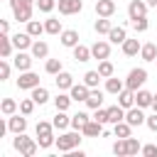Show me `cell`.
Returning a JSON list of instances; mask_svg holds the SVG:
<instances>
[{"mask_svg":"<svg viewBox=\"0 0 157 157\" xmlns=\"http://www.w3.org/2000/svg\"><path fill=\"white\" fill-rule=\"evenodd\" d=\"M71 103H74L71 93H59V96L54 98V108H56V110H69Z\"/></svg>","mask_w":157,"mask_h":157,"instance_id":"e575fe53","label":"cell"},{"mask_svg":"<svg viewBox=\"0 0 157 157\" xmlns=\"http://www.w3.org/2000/svg\"><path fill=\"white\" fill-rule=\"evenodd\" d=\"M81 135H83L81 130L64 132V135H59V137H56V142H54V145H56V150H59V152H71L74 147H78V145H81Z\"/></svg>","mask_w":157,"mask_h":157,"instance_id":"3957f363","label":"cell"},{"mask_svg":"<svg viewBox=\"0 0 157 157\" xmlns=\"http://www.w3.org/2000/svg\"><path fill=\"white\" fill-rule=\"evenodd\" d=\"M132 27H135V32H145L150 27V22H147V17H140V20H132Z\"/></svg>","mask_w":157,"mask_h":157,"instance_id":"c3c4849f","label":"cell"},{"mask_svg":"<svg viewBox=\"0 0 157 157\" xmlns=\"http://www.w3.org/2000/svg\"><path fill=\"white\" fill-rule=\"evenodd\" d=\"M120 47H123V54H125V56H137L140 49H142V44H140L137 39H125Z\"/></svg>","mask_w":157,"mask_h":157,"instance_id":"cb8c5ba5","label":"cell"},{"mask_svg":"<svg viewBox=\"0 0 157 157\" xmlns=\"http://www.w3.org/2000/svg\"><path fill=\"white\" fill-rule=\"evenodd\" d=\"M142 155L145 157H157V145H145L142 147Z\"/></svg>","mask_w":157,"mask_h":157,"instance_id":"816d5d0a","label":"cell"},{"mask_svg":"<svg viewBox=\"0 0 157 157\" xmlns=\"http://www.w3.org/2000/svg\"><path fill=\"white\" fill-rule=\"evenodd\" d=\"M140 59H142V61H155V59H157V47H155L152 42L142 44V49H140Z\"/></svg>","mask_w":157,"mask_h":157,"instance_id":"4dcf8cb0","label":"cell"},{"mask_svg":"<svg viewBox=\"0 0 157 157\" xmlns=\"http://www.w3.org/2000/svg\"><path fill=\"white\" fill-rule=\"evenodd\" d=\"M10 69H12L10 61L7 59H0V81H7L10 78Z\"/></svg>","mask_w":157,"mask_h":157,"instance_id":"f6af8a7d","label":"cell"},{"mask_svg":"<svg viewBox=\"0 0 157 157\" xmlns=\"http://www.w3.org/2000/svg\"><path fill=\"white\" fill-rule=\"evenodd\" d=\"M12 147H15L22 157H34V155H37V150H39V142H37V140H32V137H27L25 132H17V135H15V140H12Z\"/></svg>","mask_w":157,"mask_h":157,"instance_id":"7a4b0ae2","label":"cell"},{"mask_svg":"<svg viewBox=\"0 0 157 157\" xmlns=\"http://www.w3.org/2000/svg\"><path fill=\"white\" fill-rule=\"evenodd\" d=\"M56 7V0H37V10L39 12H52Z\"/></svg>","mask_w":157,"mask_h":157,"instance_id":"ee69618b","label":"cell"},{"mask_svg":"<svg viewBox=\"0 0 157 157\" xmlns=\"http://www.w3.org/2000/svg\"><path fill=\"white\" fill-rule=\"evenodd\" d=\"M125 120H128L132 128H137V125H145L147 115L142 113V108H140V105H132V108H128V110H125Z\"/></svg>","mask_w":157,"mask_h":157,"instance_id":"30bf717a","label":"cell"},{"mask_svg":"<svg viewBox=\"0 0 157 157\" xmlns=\"http://www.w3.org/2000/svg\"><path fill=\"white\" fill-rule=\"evenodd\" d=\"M54 81H56V88H59V91H69V88L74 86V76H71L69 71H59Z\"/></svg>","mask_w":157,"mask_h":157,"instance_id":"d6986e66","label":"cell"},{"mask_svg":"<svg viewBox=\"0 0 157 157\" xmlns=\"http://www.w3.org/2000/svg\"><path fill=\"white\" fill-rule=\"evenodd\" d=\"M152 101H155V93L145 91V88H137L135 91V105L140 108H152Z\"/></svg>","mask_w":157,"mask_h":157,"instance_id":"5bb4252c","label":"cell"},{"mask_svg":"<svg viewBox=\"0 0 157 157\" xmlns=\"http://www.w3.org/2000/svg\"><path fill=\"white\" fill-rule=\"evenodd\" d=\"M32 98H34V103L37 105H44L47 101H49V91L44 88V86H37V88H32V93H29Z\"/></svg>","mask_w":157,"mask_h":157,"instance_id":"836d02e7","label":"cell"},{"mask_svg":"<svg viewBox=\"0 0 157 157\" xmlns=\"http://www.w3.org/2000/svg\"><path fill=\"white\" fill-rule=\"evenodd\" d=\"M145 81H147V69L137 66V69H130V74H128V78H125V86L132 88V91H137V88H142Z\"/></svg>","mask_w":157,"mask_h":157,"instance_id":"277c9868","label":"cell"},{"mask_svg":"<svg viewBox=\"0 0 157 157\" xmlns=\"http://www.w3.org/2000/svg\"><path fill=\"white\" fill-rule=\"evenodd\" d=\"M125 88V81H120V78H115V76H110V78H105V93H113V96H118L120 91Z\"/></svg>","mask_w":157,"mask_h":157,"instance_id":"4316f807","label":"cell"},{"mask_svg":"<svg viewBox=\"0 0 157 157\" xmlns=\"http://www.w3.org/2000/svg\"><path fill=\"white\" fill-rule=\"evenodd\" d=\"M81 132L86 135V137H98V135H103V123H98V120H88L83 128H81Z\"/></svg>","mask_w":157,"mask_h":157,"instance_id":"9a60e30c","label":"cell"},{"mask_svg":"<svg viewBox=\"0 0 157 157\" xmlns=\"http://www.w3.org/2000/svg\"><path fill=\"white\" fill-rule=\"evenodd\" d=\"M12 49H15L12 37H10V34H0V56H2V59H10Z\"/></svg>","mask_w":157,"mask_h":157,"instance_id":"603a6c76","label":"cell"},{"mask_svg":"<svg viewBox=\"0 0 157 157\" xmlns=\"http://www.w3.org/2000/svg\"><path fill=\"white\" fill-rule=\"evenodd\" d=\"M7 130L10 132H25L27 130V115H22V113H12V115H7Z\"/></svg>","mask_w":157,"mask_h":157,"instance_id":"8992f818","label":"cell"},{"mask_svg":"<svg viewBox=\"0 0 157 157\" xmlns=\"http://www.w3.org/2000/svg\"><path fill=\"white\" fill-rule=\"evenodd\" d=\"M88 120H91V115H88V113H83V110H78L76 115H71V128H74V130H81Z\"/></svg>","mask_w":157,"mask_h":157,"instance_id":"d590c367","label":"cell"},{"mask_svg":"<svg viewBox=\"0 0 157 157\" xmlns=\"http://www.w3.org/2000/svg\"><path fill=\"white\" fill-rule=\"evenodd\" d=\"M0 32L2 34H10V22L7 20H0Z\"/></svg>","mask_w":157,"mask_h":157,"instance_id":"f5cc1de1","label":"cell"},{"mask_svg":"<svg viewBox=\"0 0 157 157\" xmlns=\"http://www.w3.org/2000/svg\"><path fill=\"white\" fill-rule=\"evenodd\" d=\"M93 29H96L98 34H108V32L113 29V25H110V20H108V17H98V20H96V25H93Z\"/></svg>","mask_w":157,"mask_h":157,"instance_id":"f35d334b","label":"cell"},{"mask_svg":"<svg viewBox=\"0 0 157 157\" xmlns=\"http://www.w3.org/2000/svg\"><path fill=\"white\" fill-rule=\"evenodd\" d=\"M56 7L61 15H78L83 10V2L81 0H56Z\"/></svg>","mask_w":157,"mask_h":157,"instance_id":"ba28073f","label":"cell"},{"mask_svg":"<svg viewBox=\"0 0 157 157\" xmlns=\"http://www.w3.org/2000/svg\"><path fill=\"white\" fill-rule=\"evenodd\" d=\"M98 74H101L103 78H110V76L115 74V66H113L108 59H103V61H98Z\"/></svg>","mask_w":157,"mask_h":157,"instance_id":"ab89813d","label":"cell"},{"mask_svg":"<svg viewBox=\"0 0 157 157\" xmlns=\"http://www.w3.org/2000/svg\"><path fill=\"white\" fill-rule=\"evenodd\" d=\"M128 39V34H125V27L123 25H118V27H113L110 32H108V42L110 44H123Z\"/></svg>","mask_w":157,"mask_h":157,"instance_id":"7402d4cb","label":"cell"},{"mask_svg":"<svg viewBox=\"0 0 157 157\" xmlns=\"http://www.w3.org/2000/svg\"><path fill=\"white\" fill-rule=\"evenodd\" d=\"M34 130H37V142H39V147H42V150H49V147L56 142V137H54V130H56V128H54V123L39 120Z\"/></svg>","mask_w":157,"mask_h":157,"instance_id":"6da1fadb","label":"cell"},{"mask_svg":"<svg viewBox=\"0 0 157 157\" xmlns=\"http://www.w3.org/2000/svg\"><path fill=\"white\" fill-rule=\"evenodd\" d=\"M120 120H125V108H123L120 103H115V105L108 108V123L115 125V123H120Z\"/></svg>","mask_w":157,"mask_h":157,"instance_id":"ffe728a7","label":"cell"},{"mask_svg":"<svg viewBox=\"0 0 157 157\" xmlns=\"http://www.w3.org/2000/svg\"><path fill=\"white\" fill-rule=\"evenodd\" d=\"M86 105H88L91 110L101 108V105H103V91H98V88H91V93H88V98H86Z\"/></svg>","mask_w":157,"mask_h":157,"instance_id":"484cf974","label":"cell"},{"mask_svg":"<svg viewBox=\"0 0 157 157\" xmlns=\"http://www.w3.org/2000/svg\"><path fill=\"white\" fill-rule=\"evenodd\" d=\"M44 71H47V74H52V76H56L59 71H64V64H61V59H47V64H44Z\"/></svg>","mask_w":157,"mask_h":157,"instance_id":"8d00e7d4","label":"cell"},{"mask_svg":"<svg viewBox=\"0 0 157 157\" xmlns=\"http://www.w3.org/2000/svg\"><path fill=\"white\" fill-rule=\"evenodd\" d=\"M147 5L150 7H157V0H147Z\"/></svg>","mask_w":157,"mask_h":157,"instance_id":"11a10c76","label":"cell"},{"mask_svg":"<svg viewBox=\"0 0 157 157\" xmlns=\"http://www.w3.org/2000/svg\"><path fill=\"white\" fill-rule=\"evenodd\" d=\"M29 52H32V56H34V59H47V56H49V44H47V42H42V39H37V42L32 44V49H29Z\"/></svg>","mask_w":157,"mask_h":157,"instance_id":"d4e9b609","label":"cell"},{"mask_svg":"<svg viewBox=\"0 0 157 157\" xmlns=\"http://www.w3.org/2000/svg\"><path fill=\"white\" fill-rule=\"evenodd\" d=\"M10 7H20V5H29V7H37V0H7Z\"/></svg>","mask_w":157,"mask_h":157,"instance_id":"681fc988","label":"cell"},{"mask_svg":"<svg viewBox=\"0 0 157 157\" xmlns=\"http://www.w3.org/2000/svg\"><path fill=\"white\" fill-rule=\"evenodd\" d=\"M93 120H98V123L105 125V123H108V108H103V105L96 108V110H93Z\"/></svg>","mask_w":157,"mask_h":157,"instance_id":"bcb514c9","label":"cell"},{"mask_svg":"<svg viewBox=\"0 0 157 157\" xmlns=\"http://www.w3.org/2000/svg\"><path fill=\"white\" fill-rule=\"evenodd\" d=\"M152 110L157 113V93H155V101H152Z\"/></svg>","mask_w":157,"mask_h":157,"instance_id":"db71d44e","label":"cell"},{"mask_svg":"<svg viewBox=\"0 0 157 157\" xmlns=\"http://www.w3.org/2000/svg\"><path fill=\"white\" fill-rule=\"evenodd\" d=\"M59 42H61V47L74 49V47L78 44V32H76V29H64V32L59 34Z\"/></svg>","mask_w":157,"mask_h":157,"instance_id":"4fadbf2b","label":"cell"},{"mask_svg":"<svg viewBox=\"0 0 157 157\" xmlns=\"http://www.w3.org/2000/svg\"><path fill=\"white\" fill-rule=\"evenodd\" d=\"M113 155H118V157H128V140H125V137H118V140L113 142Z\"/></svg>","mask_w":157,"mask_h":157,"instance_id":"60d3db41","label":"cell"},{"mask_svg":"<svg viewBox=\"0 0 157 157\" xmlns=\"http://www.w3.org/2000/svg\"><path fill=\"white\" fill-rule=\"evenodd\" d=\"M20 110V105H17V101L15 98H2V103H0V113L7 118V115H12V113H17Z\"/></svg>","mask_w":157,"mask_h":157,"instance_id":"f1b7e54d","label":"cell"},{"mask_svg":"<svg viewBox=\"0 0 157 157\" xmlns=\"http://www.w3.org/2000/svg\"><path fill=\"white\" fill-rule=\"evenodd\" d=\"M130 132H132V125L128 120H120V123L113 125V135L115 137H130Z\"/></svg>","mask_w":157,"mask_h":157,"instance_id":"f546056e","label":"cell"},{"mask_svg":"<svg viewBox=\"0 0 157 157\" xmlns=\"http://www.w3.org/2000/svg\"><path fill=\"white\" fill-rule=\"evenodd\" d=\"M39 86V76L29 69V71H20V78H17V88L20 91H32Z\"/></svg>","mask_w":157,"mask_h":157,"instance_id":"5b68a950","label":"cell"},{"mask_svg":"<svg viewBox=\"0 0 157 157\" xmlns=\"http://www.w3.org/2000/svg\"><path fill=\"white\" fill-rule=\"evenodd\" d=\"M101 78H103V76L98 74V69H96V71H86V74H83V83H86L88 88H98V81H101Z\"/></svg>","mask_w":157,"mask_h":157,"instance_id":"74e56055","label":"cell"},{"mask_svg":"<svg viewBox=\"0 0 157 157\" xmlns=\"http://www.w3.org/2000/svg\"><path fill=\"white\" fill-rule=\"evenodd\" d=\"M32 59H34L32 52L27 54V52H20V49H17V54H15V59H12V66H15L17 71H29V69H32Z\"/></svg>","mask_w":157,"mask_h":157,"instance_id":"9c48e42d","label":"cell"},{"mask_svg":"<svg viewBox=\"0 0 157 157\" xmlns=\"http://www.w3.org/2000/svg\"><path fill=\"white\" fill-rule=\"evenodd\" d=\"M128 140V155H137V152H142V145L135 140V137H125Z\"/></svg>","mask_w":157,"mask_h":157,"instance_id":"7dc6e473","label":"cell"},{"mask_svg":"<svg viewBox=\"0 0 157 157\" xmlns=\"http://www.w3.org/2000/svg\"><path fill=\"white\" fill-rule=\"evenodd\" d=\"M91 54H93V59H98V61L108 59V56H110V42H103V39H98V42L91 47Z\"/></svg>","mask_w":157,"mask_h":157,"instance_id":"7c38bea8","label":"cell"},{"mask_svg":"<svg viewBox=\"0 0 157 157\" xmlns=\"http://www.w3.org/2000/svg\"><path fill=\"white\" fill-rule=\"evenodd\" d=\"M12 15H15V20L17 22H29L32 20V7L29 5H20V7H12Z\"/></svg>","mask_w":157,"mask_h":157,"instance_id":"44dd1931","label":"cell"},{"mask_svg":"<svg viewBox=\"0 0 157 157\" xmlns=\"http://www.w3.org/2000/svg\"><path fill=\"white\" fill-rule=\"evenodd\" d=\"M34 105H37V103H34L32 96H29V98H22V101H20V113H22V115H32Z\"/></svg>","mask_w":157,"mask_h":157,"instance_id":"7bdbcfd3","label":"cell"},{"mask_svg":"<svg viewBox=\"0 0 157 157\" xmlns=\"http://www.w3.org/2000/svg\"><path fill=\"white\" fill-rule=\"evenodd\" d=\"M54 128L56 130H66V128H71V118L66 115V110H56V115H54Z\"/></svg>","mask_w":157,"mask_h":157,"instance_id":"83f0119b","label":"cell"},{"mask_svg":"<svg viewBox=\"0 0 157 157\" xmlns=\"http://www.w3.org/2000/svg\"><path fill=\"white\" fill-rule=\"evenodd\" d=\"M115 12V2L113 0H96V15L98 17H110Z\"/></svg>","mask_w":157,"mask_h":157,"instance_id":"2e32d148","label":"cell"},{"mask_svg":"<svg viewBox=\"0 0 157 157\" xmlns=\"http://www.w3.org/2000/svg\"><path fill=\"white\" fill-rule=\"evenodd\" d=\"M147 0H130L128 5V15L130 20H140V17H147Z\"/></svg>","mask_w":157,"mask_h":157,"instance_id":"52a82bcc","label":"cell"},{"mask_svg":"<svg viewBox=\"0 0 157 157\" xmlns=\"http://www.w3.org/2000/svg\"><path fill=\"white\" fill-rule=\"evenodd\" d=\"M12 44H15V49L25 52V49H32L34 37H32L29 32H17V34H12Z\"/></svg>","mask_w":157,"mask_h":157,"instance_id":"8fae6325","label":"cell"},{"mask_svg":"<svg viewBox=\"0 0 157 157\" xmlns=\"http://www.w3.org/2000/svg\"><path fill=\"white\" fill-rule=\"evenodd\" d=\"M27 32H29L32 37H39V34L44 32V22H39V20H29V22H27Z\"/></svg>","mask_w":157,"mask_h":157,"instance_id":"b9f144b4","label":"cell"},{"mask_svg":"<svg viewBox=\"0 0 157 157\" xmlns=\"http://www.w3.org/2000/svg\"><path fill=\"white\" fill-rule=\"evenodd\" d=\"M44 32H47V34H61V32H64V29H61V20H56V17L44 20Z\"/></svg>","mask_w":157,"mask_h":157,"instance_id":"1f68e13d","label":"cell"},{"mask_svg":"<svg viewBox=\"0 0 157 157\" xmlns=\"http://www.w3.org/2000/svg\"><path fill=\"white\" fill-rule=\"evenodd\" d=\"M91 56H93V54H91V47H83V44H76V47H74V59H76V61L83 64V61H88Z\"/></svg>","mask_w":157,"mask_h":157,"instance_id":"d6a6232c","label":"cell"},{"mask_svg":"<svg viewBox=\"0 0 157 157\" xmlns=\"http://www.w3.org/2000/svg\"><path fill=\"white\" fill-rule=\"evenodd\" d=\"M155 64H157V59H155Z\"/></svg>","mask_w":157,"mask_h":157,"instance_id":"9f6ffc18","label":"cell"},{"mask_svg":"<svg viewBox=\"0 0 157 157\" xmlns=\"http://www.w3.org/2000/svg\"><path fill=\"white\" fill-rule=\"evenodd\" d=\"M145 125L152 130V132H157V113H152V115H147V120H145Z\"/></svg>","mask_w":157,"mask_h":157,"instance_id":"f907efd6","label":"cell"},{"mask_svg":"<svg viewBox=\"0 0 157 157\" xmlns=\"http://www.w3.org/2000/svg\"><path fill=\"white\" fill-rule=\"evenodd\" d=\"M118 103H120V105H123L125 110H128V108H132V105H135V91L125 86V88H123V91L118 93Z\"/></svg>","mask_w":157,"mask_h":157,"instance_id":"ac0fdd59","label":"cell"},{"mask_svg":"<svg viewBox=\"0 0 157 157\" xmlns=\"http://www.w3.org/2000/svg\"><path fill=\"white\" fill-rule=\"evenodd\" d=\"M69 93H71V98H74V101H83V103H86V98H88L91 88H88L86 83H74V86L69 88Z\"/></svg>","mask_w":157,"mask_h":157,"instance_id":"e0dca14e","label":"cell"}]
</instances>
